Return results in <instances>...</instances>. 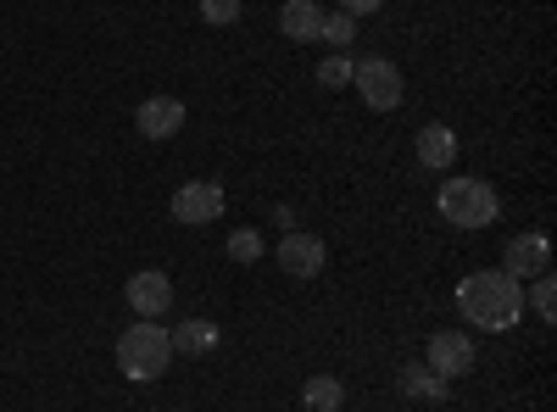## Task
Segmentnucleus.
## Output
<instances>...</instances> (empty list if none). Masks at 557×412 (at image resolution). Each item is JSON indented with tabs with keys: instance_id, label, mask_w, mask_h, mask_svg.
Returning <instances> with one entry per match:
<instances>
[{
	"instance_id": "10",
	"label": "nucleus",
	"mask_w": 557,
	"mask_h": 412,
	"mask_svg": "<svg viewBox=\"0 0 557 412\" xmlns=\"http://www.w3.org/2000/svg\"><path fill=\"white\" fill-rule=\"evenodd\" d=\"M184 101L178 96H151V101H139V112H134V128L146 134V140H173V134L184 128Z\"/></svg>"
},
{
	"instance_id": "20",
	"label": "nucleus",
	"mask_w": 557,
	"mask_h": 412,
	"mask_svg": "<svg viewBox=\"0 0 557 412\" xmlns=\"http://www.w3.org/2000/svg\"><path fill=\"white\" fill-rule=\"evenodd\" d=\"M201 23H212V28L240 23V0H201Z\"/></svg>"
},
{
	"instance_id": "22",
	"label": "nucleus",
	"mask_w": 557,
	"mask_h": 412,
	"mask_svg": "<svg viewBox=\"0 0 557 412\" xmlns=\"http://www.w3.org/2000/svg\"><path fill=\"white\" fill-rule=\"evenodd\" d=\"M273 223L285 228V235H290V228H296V207H273Z\"/></svg>"
},
{
	"instance_id": "14",
	"label": "nucleus",
	"mask_w": 557,
	"mask_h": 412,
	"mask_svg": "<svg viewBox=\"0 0 557 412\" xmlns=\"http://www.w3.org/2000/svg\"><path fill=\"white\" fill-rule=\"evenodd\" d=\"M301 407H307V412H341V407H346V385H341L335 374H312V379L301 385Z\"/></svg>"
},
{
	"instance_id": "11",
	"label": "nucleus",
	"mask_w": 557,
	"mask_h": 412,
	"mask_svg": "<svg viewBox=\"0 0 557 412\" xmlns=\"http://www.w3.org/2000/svg\"><path fill=\"white\" fill-rule=\"evenodd\" d=\"M412 157L424 162L430 173H446L451 162H457V134L446 128V123H424L412 134Z\"/></svg>"
},
{
	"instance_id": "16",
	"label": "nucleus",
	"mask_w": 557,
	"mask_h": 412,
	"mask_svg": "<svg viewBox=\"0 0 557 412\" xmlns=\"http://www.w3.org/2000/svg\"><path fill=\"white\" fill-rule=\"evenodd\" d=\"M312 73H318V84H323V89H346V84H351V73H357V62H351V51H330Z\"/></svg>"
},
{
	"instance_id": "7",
	"label": "nucleus",
	"mask_w": 557,
	"mask_h": 412,
	"mask_svg": "<svg viewBox=\"0 0 557 412\" xmlns=\"http://www.w3.org/2000/svg\"><path fill=\"white\" fill-rule=\"evenodd\" d=\"M502 273H513V279H535V273H552V240L541 235V228H530V235H513L502 246Z\"/></svg>"
},
{
	"instance_id": "18",
	"label": "nucleus",
	"mask_w": 557,
	"mask_h": 412,
	"mask_svg": "<svg viewBox=\"0 0 557 412\" xmlns=\"http://www.w3.org/2000/svg\"><path fill=\"white\" fill-rule=\"evenodd\" d=\"M530 307H535L541 324H552V317H557V285H552V273H535V279H530Z\"/></svg>"
},
{
	"instance_id": "21",
	"label": "nucleus",
	"mask_w": 557,
	"mask_h": 412,
	"mask_svg": "<svg viewBox=\"0 0 557 412\" xmlns=\"http://www.w3.org/2000/svg\"><path fill=\"white\" fill-rule=\"evenodd\" d=\"M385 7H391V0H341V12H351V17H374Z\"/></svg>"
},
{
	"instance_id": "6",
	"label": "nucleus",
	"mask_w": 557,
	"mask_h": 412,
	"mask_svg": "<svg viewBox=\"0 0 557 412\" xmlns=\"http://www.w3.org/2000/svg\"><path fill=\"white\" fill-rule=\"evenodd\" d=\"M424 369L441 374V379H462L474 369V340L462 329H435L430 346H424Z\"/></svg>"
},
{
	"instance_id": "5",
	"label": "nucleus",
	"mask_w": 557,
	"mask_h": 412,
	"mask_svg": "<svg viewBox=\"0 0 557 412\" xmlns=\"http://www.w3.org/2000/svg\"><path fill=\"white\" fill-rule=\"evenodd\" d=\"M168 212H173L178 223L201 228V223L223 217V185H218V178H190V185H178V190H173Z\"/></svg>"
},
{
	"instance_id": "3",
	"label": "nucleus",
	"mask_w": 557,
	"mask_h": 412,
	"mask_svg": "<svg viewBox=\"0 0 557 412\" xmlns=\"http://www.w3.org/2000/svg\"><path fill=\"white\" fill-rule=\"evenodd\" d=\"M168 362H173V340H168V329L157 324V317H139V324L123 329V340H117V369H123V379L151 385V379L168 374Z\"/></svg>"
},
{
	"instance_id": "8",
	"label": "nucleus",
	"mask_w": 557,
	"mask_h": 412,
	"mask_svg": "<svg viewBox=\"0 0 557 412\" xmlns=\"http://www.w3.org/2000/svg\"><path fill=\"white\" fill-rule=\"evenodd\" d=\"M273 257H278V267H285L290 279H318L323 262H330V246H323L318 235H307V228H290Z\"/></svg>"
},
{
	"instance_id": "9",
	"label": "nucleus",
	"mask_w": 557,
	"mask_h": 412,
	"mask_svg": "<svg viewBox=\"0 0 557 412\" xmlns=\"http://www.w3.org/2000/svg\"><path fill=\"white\" fill-rule=\"evenodd\" d=\"M123 301L134 307V317H162L173 307V279L162 267H139L134 279L123 285Z\"/></svg>"
},
{
	"instance_id": "17",
	"label": "nucleus",
	"mask_w": 557,
	"mask_h": 412,
	"mask_svg": "<svg viewBox=\"0 0 557 412\" xmlns=\"http://www.w3.org/2000/svg\"><path fill=\"white\" fill-rule=\"evenodd\" d=\"M318 39L330 45V51H351V39H357V17L351 12H330L318 28Z\"/></svg>"
},
{
	"instance_id": "19",
	"label": "nucleus",
	"mask_w": 557,
	"mask_h": 412,
	"mask_svg": "<svg viewBox=\"0 0 557 412\" xmlns=\"http://www.w3.org/2000/svg\"><path fill=\"white\" fill-rule=\"evenodd\" d=\"M223 251L235 257L240 267H251V262H257V257H262L268 246H262V235H257V228H235V235H228V246H223Z\"/></svg>"
},
{
	"instance_id": "15",
	"label": "nucleus",
	"mask_w": 557,
	"mask_h": 412,
	"mask_svg": "<svg viewBox=\"0 0 557 412\" xmlns=\"http://www.w3.org/2000/svg\"><path fill=\"white\" fill-rule=\"evenodd\" d=\"M401 396H412V401H446L451 396V385L441 379V374H430L424 362H412V369H401Z\"/></svg>"
},
{
	"instance_id": "1",
	"label": "nucleus",
	"mask_w": 557,
	"mask_h": 412,
	"mask_svg": "<svg viewBox=\"0 0 557 412\" xmlns=\"http://www.w3.org/2000/svg\"><path fill=\"white\" fill-rule=\"evenodd\" d=\"M457 312H462V324H474L480 335H502L524 317V285L502 267H480L457 285Z\"/></svg>"
},
{
	"instance_id": "12",
	"label": "nucleus",
	"mask_w": 557,
	"mask_h": 412,
	"mask_svg": "<svg viewBox=\"0 0 557 412\" xmlns=\"http://www.w3.org/2000/svg\"><path fill=\"white\" fill-rule=\"evenodd\" d=\"M323 28V12H318V0H285L278 7V34L296 39V45H312Z\"/></svg>"
},
{
	"instance_id": "13",
	"label": "nucleus",
	"mask_w": 557,
	"mask_h": 412,
	"mask_svg": "<svg viewBox=\"0 0 557 412\" xmlns=\"http://www.w3.org/2000/svg\"><path fill=\"white\" fill-rule=\"evenodd\" d=\"M168 340H173V351H184V357H207V351H218V324H212V317H184Z\"/></svg>"
},
{
	"instance_id": "2",
	"label": "nucleus",
	"mask_w": 557,
	"mask_h": 412,
	"mask_svg": "<svg viewBox=\"0 0 557 412\" xmlns=\"http://www.w3.org/2000/svg\"><path fill=\"white\" fill-rule=\"evenodd\" d=\"M435 207L451 228H491L502 217V196L485 185V178L474 173H451L441 178V190H435Z\"/></svg>"
},
{
	"instance_id": "4",
	"label": "nucleus",
	"mask_w": 557,
	"mask_h": 412,
	"mask_svg": "<svg viewBox=\"0 0 557 412\" xmlns=\"http://www.w3.org/2000/svg\"><path fill=\"white\" fill-rule=\"evenodd\" d=\"M351 84H357V96H362L368 112H396V107L407 101V78H401V67H396L391 57H368V62H357Z\"/></svg>"
}]
</instances>
